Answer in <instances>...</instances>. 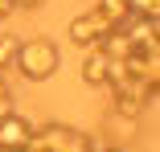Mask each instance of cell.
<instances>
[{
	"label": "cell",
	"mask_w": 160,
	"mask_h": 152,
	"mask_svg": "<svg viewBox=\"0 0 160 152\" xmlns=\"http://www.w3.org/2000/svg\"><path fill=\"white\" fill-rule=\"evenodd\" d=\"M29 140H33V124H29L25 115H0V148H8V152H21Z\"/></svg>",
	"instance_id": "3"
},
{
	"label": "cell",
	"mask_w": 160,
	"mask_h": 152,
	"mask_svg": "<svg viewBox=\"0 0 160 152\" xmlns=\"http://www.w3.org/2000/svg\"><path fill=\"white\" fill-rule=\"evenodd\" d=\"M82 82L86 86H107V58L90 45V53H86V62H82Z\"/></svg>",
	"instance_id": "4"
},
{
	"label": "cell",
	"mask_w": 160,
	"mask_h": 152,
	"mask_svg": "<svg viewBox=\"0 0 160 152\" xmlns=\"http://www.w3.org/2000/svg\"><path fill=\"white\" fill-rule=\"evenodd\" d=\"M12 66H17V70H21V78H29V82H45V78H53V74H58L62 53H58V45H53L49 37H29V41H21V45H17Z\"/></svg>",
	"instance_id": "1"
},
{
	"label": "cell",
	"mask_w": 160,
	"mask_h": 152,
	"mask_svg": "<svg viewBox=\"0 0 160 152\" xmlns=\"http://www.w3.org/2000/svg\"><path fill=\"white\" fill-rule=\"evenodd\" d=\"M94 8H99L111 25H119L123 17H127V0H99V4H94Z\"/></svg>",
	"instance_id": "7"
},
{
	"label": "cell",
	"mask_w": 160,
	"mask_h": 152,
	"mask_svg": "<svg viewBox=\"0 0 160 152\" xmlns=\"http://www.w3.org/2000/svg\"><path fill=\"white\" fill-rule=\"evenodd\" d=\"M0 74H4V70H0Z\"/></svg>",
	"instance_id": "14"
},
{
	"label": "cell",
	"mask_w": 160,
	"mask_h": 152,
	"mask_svg": "<svg viewBox=\"0 0 160 152\" xmlns=\"http://www.w3.org/2000/svg\"><path fill=\"white\" fill-rule=\"evenodd\" d=\"M17 45H21V37H12V33H0V70H4V66H12Z\"/></svg>",
	"instance_id": "8"
},
{
	"label": "cell",
	"mask_w": 160,
	"mask_h": 152,
	"mask_svg": "<svg viewBox=\"0 0 160 152\" xmlns=\"http://www.w3.org/2000/svg\"><path fill=\"white\" fill-rule=\"evenodd\" d=\"M111 111L119 119H127V124H136V119L144 115V103L136 95H127V90H111Z\"/></svg>",
	"instance_id": "5"
},
{
	"label": "cell",
	"mask_w": 160,
	"mask_h": 152,
	"mask_svg": "<svg viewBox=\"0 0 160 152\" xmlns=\"http://www.w3.org/2000/svg\"><path fill=\"white\" fill-rule=\"evenodd\" d=\"M107 33H111V21H107L99 8H90V13H82V17L70 21V41H74V45H86V49H90V45H99Z\"/></svg>",
	"instance_id": "2"
},
{
	"label": "cell",
	"mask_w": 160,
	"mask_h": 152,
	"mask_svg": "<svg viewBox=\"0 0 160 152\" xmlns=\"http://www.w3.org/2000/svg\"><path fill=\"white\" fill-rule=\"evenodd\" d=\"M17 13V4H12V0H0V21H4V17H12Z\"/></svg>",
	"instance_id": "10"
},
{
	"label": "cell",
	"mask_w": 160,
	"mask_h": 152,
	"mask_svg": "<svg viewBox=\"0 0 160 152\" xmlns=\"http://www.w3.org/2000/svg\"><path fill=\"white\" fill-rule=\"evenodd\" d=\"M12 4H17V8H41L45 0H12Z\"/></svg>",
	"instance_id": "11"
},
{
	"label": "cell",
	"mask_w": 160,
	"mask_h": 152,
	"mask_svg": "<svg viewBox=\"0 0 160 152\" xmlns=\"http://www.w3.org/2000/svg\"><path fill=\"white\" fill-rule=\"evenodd\" d=\"M127 13L132 17H148L160 25V0H127Z\"/></svg>",
	"instance_id": "6"
},
{
	"label": "cell",
	"mask_w": 160,
	"mask_h": 152,
	"mask_svg": "<svg viewBox=\"0 0 160 152\" xmlns=\"http://www.w3.org/2000/svg\"><path fill=\"white\" fill-rule=\"evenodd\" d=\"M156 49H160V29H156Z\"/></svg>",
	"instance_id": "13"
},
{
	"label": "cell",
	"mask_w": 160,
	"mask_h": 152,
	"mask_svg": "<svg viewBox=\"0 0 160 152\" xmlns=\"http://www.w3.org/2000/svg\"><path fill=\"white\" fill-rule=\"evenodd\" d=\"M94 152H123V148H111V144H99V148H94Z\"/></svg>",
	"instance_id": "12"
},
{
	"label": "cell",
	"mask_w": 160,
	"mask_h": 152,
	"mask_svg": "<svg viewBox=\"0 0 160 152\" xmlns=\"http://www.w3.org/2000/svg\"><path fill=\"white\" fill-rule=\"evenodd\" d=\"M17 107H12V90H8V82L0 78V115H12Z\"/></svg>",
	"instance_id": "9"
}]
</instances>
